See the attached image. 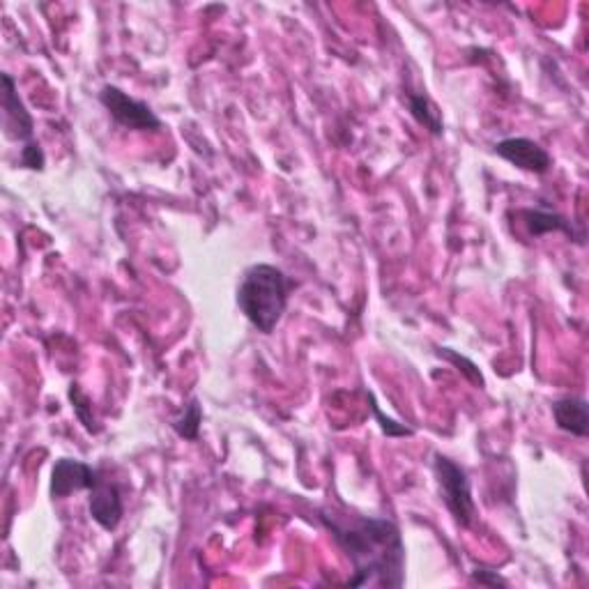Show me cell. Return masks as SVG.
I'll list each match as a JSON object with an SVG mask.
<instances>
[{
    "mask_svg": "<svg viewBox=\"0 0 589 589\" xmlns=\"http://www.w3.org/2000/svg\"><path fill=\"white\" fill-rule=\"evenodd\" d=\"M320 520L353 564L355 576L348 587H403L405 543L394 520L346 516L332 509L320 511Z\"/></svg>",
    "mask_w": 589,
    "mask_h": 589,
    "instance_id": "cell-1",
    "label": "cell"
},
{
    "mask_svg": "<svg viewBox=\"0 0 589 589\" xmlns=\"http://www.w3.org/2000/svg\"><path fill=\"white\" fill-rule=\"evenodd\" d=\"M295 286V279H290L281 267L256 263L244 272L237 286V307L254 330L270 336L281 323Z\"/></svg>",
    "mask_w": 589,
    "mask_h": 589,
    "instance_id": "cell-2",
    "label": "cell"
},
{
    "mask_svg": "<svg viewBox=\"0 0 589 589\" xmlns=\"http://www.w3.org/2000/svg\"><path fill=\"white\" fill-rule=\"evenodd\" d=\"M433 474L438 481L442 502L451 518L461 527H472L477 518V504L472 497V481L465 468L445 454H433Z\"/></svg>",
    "mask_w": 589,
    "mask_h": 589,
    "instance_id": "cell-3",
    "label": "cell"
},
{
    "mask_svg": "<svg viewBox=\"0 0 589 589\" xmlns=\"http://www.w3.org/2000/svg\"><path fill=\"white\" fill-rule=\"evenodd\" d=\"M99 102L109 111V116L116 120V125L132 129V132H159V129H164L162 120L157 118V113L148 104L129 97L125 90L111 86V83H106L99 90Z\"/></svg>",
    "mask_w": 589,
    "mask_h": 589,
    "instance_id": "cell-4",
    "label": "cell"
},
{
    "mask_svg": "<svg viewBox=\"0 0 589 589\" xmlns=\"http://www.w3.org/2000/svg\"><path fill=\"white\" fill-rule=\"evenodd\" d=\"M3 134L7 141L21 143V148L35 143V120L17 93V81L7 72L3 74Z\"/></svg>",
    "mask_w": 589,
    "mask_h": 589,
    "instance_id": "cell-5",
    "label": "cell"
},
{
    "mask_svg": "<svg viewBox=\"0 0 589 589\" xmlns=\"http://www.w3.org/2000/svg\"><path fill=\"white\" fill-rule=\"evenodd\" d=\"M104 474L93 465L76 461V458H60L51 470V497L53 500H65L72 493L90 491L102 481Z\"/></svg>",
    "mask_w": 589,
    "mask_h": 589,
    "instance_id": "cell-6",
    "label": "cell"
},
{
    "mask_svg": "<svg viewBox=\"0 0 589 589\" xmlns=\"http://www.w3.org/2000/svg\"><path fill=\"white\" fill-rule=\"evenodd\" d=\"M493 152L497 157H502L504 162L520 168L525 173L543 175L553 168V157L546 148H541L537 141L525 139V136H511V139H502L493 145Z\"/></svg>",
    "mask_w": 589,
    "mask_h": 589,
    "instance_id": "cell-7",
    "label": "cell"
},
{
    "mask_svg": "<svg viewBox=\"0 0 589 589\" xmlns=\"http://www.w3.org/2000/svg\"><path fill=\"white\" fill-rule=\"evenodd\" d=\"M88 493H90L88 495L90 518H93L104 532H116L122 520V514H125L118 484H113V481L102 477V481H99L95 488H90Z\"/></svg>",
    "mask_w": 589,
    "mask_h": 589,
    "instance_id": "cell-8",
    "label": "cell"
},
{
    "mask_svg": "<svg viewBox=\"0 0 589 589\" xmlns=\"http://www.w3.org/2000/svg\"><path fill=\"white\" fill-rule=\"evenodd\" d=\"M553 419L560 431L587 438L589 433V408L580 396H564L553 403Z\"/></svg>",
    "mask_w": 589,
    "mask_h": 589,
    "instance_id": "cell-9",
    "label": "cell"
},
{
    "mask_svg": "<svg viewBox=\"0 0 589 589\" xmlns=\"http://www.w3.org/2000/svg\"><path fill=\"white\" fill-rule=\"evenodd\" d=\"M518 217L523 219V226L527 228V233H530L532 237H541V235H548V233H564V235H569L571 240H578V242L583 240V235H578L571 221L560 212L525 208V210L518 212Z\"/></svg>",
    "mask_w": 589,
    "mask_h": 589,
    "instance_id": "cell-10",
    "label": "cell"
},
{
    "mask_svg": "<svg viewBox=\"0 0 589 589\" xmlns=\"http://www.w3.org/2000/svg\"><path fill=\"white\" fill-rule=\"evenodd\" d=\"M408 111L410 116L417 120V125H422L428 134L442 136L445 134V122H442V113L431 99L422 93H408Z\"/></svg>",
    "mask_w": 589,
    "mask_h": 589,
    "instance_id": "cell-11",
    "label": "cell"
},
{
    "mask_svg": "<svg viewBox=\"0 0 589 589\" xmlns=\"http://www.w3.org/2000/svg\"><path fill=\"white\" fill-rule=\"evenodd\" d=\"M203 424V405L198 399H191L187 405H182V410L171 419V428L180 435L182 440L196 442L201 435Z\"/></svg>",
    "mask_w": 589,
    "mask_h": 589,
    "instance_id": "cell-12",
    "label": "cell"
},
{
    "mask_svg": "<svg viewBox=\"0 0 589 589\" xmlns=\"http://www.w3.org/2000/svg\"><path fill=\"white\" fill-rule=\"evenodd\" d=\"M438 357H442V359H447L449 364H454L456 369H458V373H463L465 378H468L474 387H479V389H484V376H481V371L477 369V364L472 362V359H468L465 355H461V353H456V350H451V348H438Z\"/></svg>",
    "mask_w": 589,
    "mask_h": 589,
    "instance_id": "cell-13",
    "label": "cell"
},
{
    "mask_svg": "<svg viewBox=\"0 0 589 589\" xmlns=\"http://www.w3.org/2000/svg\"><path fill=\"white\" fill-rule=\"evenodd\" d=\"M369 401H371V410H373V417L378 419V424L382 428V433L387 435V438H410V435H415V428L405 426V424H399L396 419L387 417L385 412L380 410V405L376 401V396L369 394Z\"/></svg>",
    "mask_w": 589,
    "mask_h": 589,
    "instance_id": "cell-14",
    "label": "cell"
},
{
    "mask_svg": "<svg viewBox=\"0 0 589 589\" xmlns=\"http://www.w3.org/2000/svg\"><path fill=\"white\" fill-rule=\"evenodd\" d=\"M70 401H72V408L76 412V417H79V422L83 426H86V431L97 433L99 428L95 426L93 415H90V401H88V396L81 392L79 385H72L70 387Z\"/></svg>",
    "mask_w": 589,
    "mask_h": 589,
    "instance_id": "cell-15",
    "label": "cell"
},
{
    "mask_svg": "<svg viewBox=\"0 0 589 589\" xmlns=\"http://www.w3.org/2000/svg\"><path fill=\"white\" fill-rule=\"evenodd\" d=\"M19 166L28 168V171L42 173L44 166H47V155H44L42 145L37 141L24 145V148H21V155H19Z\"/></svg>",
    "mask_w": 589,
    "mask_h": 589,
    "instance_id": "cell-16",
    "label": "cell"
},
{
    "mask_svg": "<svg viewBox=\"0 0 589 589\" xmlns=\"http://www.w3.org/2000/svg\"><path fill=\"white\" fill-rule=\"evenodd\" d=\"M472 580L479 585H493V587H507V580H504L497 571H472Z\"/></svg>",
    "mask_w": 589,
    "mask_h": 589,
    "instance_id": "cell-17",
    "label": "cell"
}]
</instances>
